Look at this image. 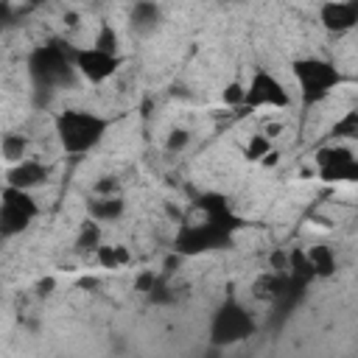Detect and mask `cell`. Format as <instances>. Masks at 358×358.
I'll return each mask as SVG.
<instances>
[{
  "label": "cell",
  "instance_id": "obj_6",
  "mask_svg": "<svg viewBox=\"0 0 358 358\" xmlns=\"http://www.w3.org/2000/svg\"><path fill=\"white\" fill-rule=\"evenodd\" d=\"M246 103L252 109L268 106V109H282L291 103V95L285 90V84L271 73V70H255L249 84H246Z\"/></svg>",
  "mask_w": 358,
  "mask_h": 358
},
{
  "label": "cell",
  "instance_id": "obj_10",
  "mask_svg": "<svg viewBox=\"0 0 358 358\" xmlns=\"http://www.w3.org/2000/svg\"><path fill=\"white\" fill-rule=\"evenodd\" d=\"M319 20L327 31H350L358 25V6L355 3H327L319 8Z\"/></svg>",
  "mask_w": 358,
  "mask_h": 358
},
{
  "label": "cell",
  "instance_id": "obj_18",
  "mask_svg": "<svg viewBox=\"0 0 358 358\" xmlns=\"http://www.w3.org/2000/svg\"><path fill=\"white\" fill-rule=\"evenodd\" d=\"M92 48H98V50H106V53H115V56H117V34H115V28H112L109 22H103V25H101V31H98V36H95Z\"/></svg>",
  "mask_w": 358,
  "mask_h": 358
},
{
  "label": "cell",
  "instance_id": "obj_21",
  "mask_svg": "<svg viewBox=\"0 0 358 358\" xmlns=\"http://www.w3.org/2000/svg\"><path fill=\"white\" fill-rule=\"evenodd\" d=\"M221 101L229 103V106H241V103H246V84H241V81L227 84L224 92H221Z\"/></svg>",
  "mask_w": 358,
  "mask_h": 358
},
{
  "label": "cell",
  "instance_id": "obj_16",
  "mask_svg": "<svg viewBox=\"0 0 358 358\" xmlns=\"http://www.w3.org/2000/svg\"><path fill=\"white\" fill-rule=\"evenodd\" d=\"M274 151V145H271V140L263 134V131H257V134H252L249 140H246V148H243V157L246 159H255V162H263L268 154Z\"/></svg>",
  "mask_w": 358,
  "mask_h": 358
},
{
  "label": "cell",
  "instance_id": "obj_5",
  "mask_svg": "<svg viewBox=\"0 0 358 358\" xmlns=\"http://www.w3.org/2000/svg\"><path fill=\"white\" fill-rule=\"evenodd\" d=\"M252 333H255V319L238 302H227L213 316V341L215 344L229 347V344H238V341L249 338Z\"/></svg>",
  "mask_w": 358,
  "mask_h": 358
},
{
  "label": "cell",
  "instance_id": "obj_7",
  "mask_svg": "<svg viewBox=\"0 0 358 358\" xmlns=\"http://www.w3.org/2000/svg\"><path fill=\"white\" fill-rule=\"evenodd\" d=\"M120 59L115 53H106V50H98V48H84V50H76V70L90 81V84H103L115 76Z\"/></svg>",
  "mask_w": 358,
  "mask_h": 358
},
{
  "label": "cell",
  "instance_id": "obj_24",
  "mask_svg": "<svg viewBox=\"0 0 358 358\" xmlns=\"http://www.w3.org/2000/svg\"><path fill=\"white\" fill-rule=\"evenodd\" d=\"M277 162H280V154H277V151H271V154H268V157H266L260 165H263V168H274Z\"/></svg>",
  "mask_w": 358,
  "mask_h": 358
},
{
  "label": "cell",
  "instance_id": "obj_15",
  "mask_svg": "<svg viewBox=\"0 0 358 358\" xmlns=\"http://www.w3.org/2000/svg\"><path fill=\"white\" fill-rule=\"evenodd\" d=\"M95 260H98V266H103V268H126L129 260H131V255H129V249L120 246V243H103V246L95 252Z\"/></svg>",
  "mask_w": 358,
  "mask_h": 358
},
{
  "label": "cell",
  "instance_id": "obj_22",
  "mask_svg": "<svg viewBox=\"0 0 358 358\" xmlns=\"http://www.w3.org/2000/svg\"><path fill=\"white\" fill-rule=\"evenodd\" d=\"M92 193H95V196H120V182H117V176H101V179L92 185Z\"/></svg>",
  "mask_w": 358,
  "mask_h": 358
},
{
  "label": "cell",
  "instance_id": "obj_11",
  "mask_svg": "<svg viewBox=\"0 0 358 358\" xmlns=\"http://www.w3.org/2000/svg\"><path fill=\"white\" fill-rule=\"evenodd\" d=\"M87 210H90L92 221L103 224V221H117L123 215L126 204H123V196H95Z\"/></svg>",
  "mask_w": 358,
  "mask_h": 358
},
{
  "label": "cell",
  "instance_id": "obj_3",
  "mask_svg": "<svg viewBox=\"0 0 358 358\" xmlns=\"http://www.w3.org/2000/svg\"><path fill=\"white\" fill-rule=\"evenodd\" d=\"M39 215V207L28 190L8 187L3 190V204H0V232L3 238H14L31 227V221Z\"/></svg>",
  "mask_w": 358,
  "mask_h": 358
},
{
  "label": "cell",
  "instance_id": "obj_23",
  "mask_svg": "<svg viewBox=\"0 0 358 358\" xmlns=\"http://www.w3.org/2000/svg\"><path fill=\"white\" fill-rule=\"evenodd\" d=\"M50 288H53V280H50V277L36 282V294H39V296H48V294H50Z\"/></svg>",
  "mask_w": 358,
  "mask_h": 358
},
{
  "label": "cell",
  "instance_id": "obj_1",
  "mask_svg": "<svg viewBox=\"0 0 358 358\" xmlns=\"http://www.w3.org/2000/svg\"><path fill=\"white\" fill-rule=\"evenodd\" d=\"M56 134L64 151L87 154L106 134V120L90 109H64L56 115Z\"/></svg>",
  "mask_w": 358,
  "mask_h": 358
},
{
  "label": "cell",
  "instance_id": "obj_13",
  "mask_svg": "<svg viewBox=\"0 0 358 358\" xmlns=\"http://www.w3.org/2000/svg\"><path fill=\"white\" fill-rule=\"evenodd\" d=\"M103 243H101V224L98 221H84L81 224V229H78V238H76V252L78 255H95L98 249H101Z\"/></svg>",
  "mask_w": 358,
  "mask_h": 358
},
{
  "label": "cell",
  "instance_id": "obj_20",
  "mask_svg": "<svg viewBox=\"0 0 358 358\" xmlns=\"http://www.w3.org/2000/svg\"><path fill=\"white\" fill-rule=\"evenodd\" d=\"M280 291V280L274 274H263L257 282H255V296L257 299H274Z\"/></svg>",
  "mask_w": 358,
  "mask_h": 358
},
{
  "label": "cell",
  "instance_id": "obj_14",
  "mask_svg": "<svg viewBox=\"0 0 358 358\" xmlns=\"http://www.w3.org/2000/svg\"><path fill=\"white\" fill-rule=\"evenodd\" d=\"M0 148H3V159H6L8 168H11V165H20V162L28 159V140H25L22 134H14V131L3 134Z\"/></svg>",
  "mask_w": 358,
  "mask_h": 358
},
{
  "label": "cell",
  "instance_id": "obj_9",
  "mask_svg": "<svg viewBox=\"0 0 358 358\" xmlns=\"http://www.w3.org/2000/svg\"><path fill=\"white\" fill-rule=\"evenodd\" d=\"M162 25V6L157 3H134L129 8V28L134 36H151Z\"/></svg>",
  "mask_w": 358,
  "mask_h": 358
},
{
  "label": "cell",
  "instance_id": "obj_12",
  "mask_svg": "<svg viewBox=\"0 0 358 358\" xmlns=\"http://www.w3.org/2000/svg\"><path fill=\"white\" fill-rule=\"evenodd\" d=\"M305 260H308V266H310L313 277H327V274H333V271H336V255H333V252H330V246H324V243H319V246L308 249Z\"/></svg>",
  "mask_w": 358,
  "mask_h": 358
},
{
  "label": "cell",
  "instance_id": "obj_19",
  "mask_svg": "<svg viewBox=\"0 0 358 358\" xmlns=\"http://www.w3.org/2000/svg\"><path fill=\"white\" fill-rule=\"evenodd\" d=\"M187 145H190V131H187V129L179 126V129H171V131H168V137H165V148H168L171 154H182Z\"/></svg>",
  "mask_w": 358,
  "mask_h": 358
},
{
  "label": "cell",
  "instance_id": "obj_2",
  "mask_svg": "<svg viewBox=\"0 0 358 358\" xmlns=\"http://www.w3.org/2000/svg\"><path fill=\"white\" fill-rule=\"evenodd\" d=\"M291 70H294V78H296V87H299V95L305 103L324 101L341 81L338 70L319 56H302L294 62Z\"/></svg>",
  "mask_w": 358,
  "mask_h": 358
},
{
  "label": "cell",
  "instance_id": "obj_8",
  "mask_svg": "<svg viewBox=\"0 0 358 358\" xmlns=\"http://www.w3.org/2000/svg\"><path fill=\"white\" fill-rule=\"evenodd\" d=\"M48 176H50V168L45 165V162H39V159H25V162H20V165H11L8 171H6V185L8 187H17V190H34V187H39L42 182H48Z\"/></svg>",
  "mask_w": 358,
  "mask_h": 358
},
{
  "label": "cell",
  "instance_id": "obj_4",
  "mask_svg": "<svg viewBox=\"0 0 358 358\" xmlns=\"http://www.w3.org/2000/svg\"><path fill=\"white\" fill-rule=\"evenodd\" d=\"M313 162L324 182H358V154L347 145H322Z\"/></svg>",
  "mask_w": 358,
  "mask_h": 358
},
{
  "label": "cell",
  "instance_id": "obj_17",
  "mask_svg": "<svg viewBox=\"0 0 358 358\" xmlns=\"http://www.w3.org/2000/svg\"><path fill=\"white\" fill-rule=\"evenodd\" d=\"M333 134H336V137H344V140H358V109L344 112V115L336 120Z\"/></svg>",
  "mask_w": 358,
  "mask_h": 358
}]
</instances>
